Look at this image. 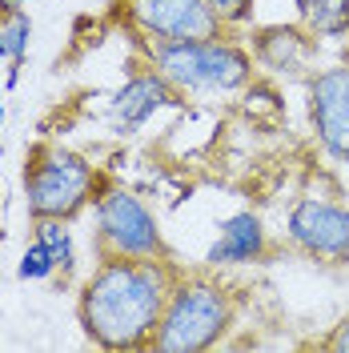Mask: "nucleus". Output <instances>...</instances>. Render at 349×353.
Segmentation results:
<instances>
[{
	"instance_id": "nucleus-1",
	"label": "nucleus",
	"mask_w": 349,
	"mask_h": 353,
	"mask_svg": "<svg viewBox=\"0 0 349 353\" xmlns=\"http://www.w3.org/2000/svg\"><path fill=\"white\" fill-rule=\"evenodd\" d=\"M173 293L157 257H105L81 293V325L101 350H141L157 333Z\"/></svg>"
},
{
	"instance_id": "nucleus-2",
	"label": "nucleus",
	"mask_w": 349,
	"mask_h": 353,
	"mask_svg": "<svg viewBox=\"0 0 349 353\" xmlns=\"http://www.w3.org/2000/svg\"><path fill=\"white\" fill-rule=\"evenodd\" d=\"M153 68L177 92H237L253 77V57L233 41H165L153 48Z\"/></svg>"
},
{
	"instance_id": "nucleus-3",
	"label": "nucleus",
	"mask_w": 349,
	"mask_h": 353,
	"mask_svg": "<svg viewBox=\"0 0 349 353\" xmlns=\"http://www.w3.org/2000/svg\"><path fill=\"white\" fill-rule=\"evenodd\" d=\"M229 321H233L229 293L217 281L189 277V281L173 285L149 345L157 353H201L217 345L221 333L229 330Z\"/></svg>"
},
{
	"instance_id": "nucleus-4",
	"label": "nucleus",
	"mask_w": 349,
	"mask_h": 353,
	"mask_svg": "<svg viewBox=\"0 0 349 353\" xmlns=\"http://www.w3.org/2000/svg\"><path fill=\"white\" fill-rule=\"evenodd\" d=\"M92 193V165L68 149H44L28 169V213L68 221Z\"/></svg>"
},
{
	"instance_id": "nucleus-5",
	"label": "nucleus",
	"mask_w": 349,
	"mask_h": 353,
	"mask_svg": "<svg viewBox=\"0 0 349 353\" xmlns=\"http://www.w3.org/2000/svg\"><path fill=\"white\" fill-rule=\"evenodd\" d=\"M97 241L105 257H161L165 253L157 217L129 189H109L97 201Z\"/></svg>"
},
{
	"instance_id": "nucleus-6",
	"label": "nucleus",
	"mask_w": 349,
	"mask_h": 353,
	"mask_svg": "<svg viewBox=\"0 0 349 353\" xmlns=\"http://www.w3.org/2000/svg\"><path fill=\"white\" fill-rule=\"evenodd\" d=\"M289 241L317 261H349V209L321 197H301L285 221Z\"/></svg>"
},
{
	"instance_id": "nucleus-7",
	"label": "nucleus",
	"mask_w": 349,
	"mask_h": 353,
	"mask_svg": "<svg viewBox=\"0 0 349 353\" xmlns=\"http://www.w3.org/2000/svg\"><path fill=\"white\" fill-rule=\"evenodd\" d=\"M129 21L153 37L157 44L165 41H205L221 37L217 12L205 0H125Z\"/></svg>"
},
{
	"instance_id": "nucleus-8",
	"label": "nucleus",
	"mask_w": 349,
	"mask_h": 353,
	"mask_svg": "<svg viewBox=\"0 0 349 353\" xmlns=\"http://www.w3.org/2000/svg\"><path fill=\"white\" fill-rule=\"evenodd\" d=\"M309 121L326 153L349 161V65L321 68L309 81Z\"/></svg>"
},
{
	"instance_id": "nucleus-9",
	"label": "nucleus",
	"mask_w": 349,
	"mask_h": 353,
	"mask_svg": "<svg viewBox=\"0 0 349 353\" xmlns=\"http://www.w3.org/2000/svg\"><path fill=\"white\" fill-rule=\"evenodd\" d=\"M177 105V88L161 77V72H141V77H132L129 85L117 92V101H112V117H117V125L125 132L141 129L157 109H169Z\"/></svg>"
},
{
	"instance_id": "nucleus-10",
	"label": "nucleus",
	"mask_w": 349,
	"mask_h": 353,
	"mask_svg": "<svg viewBox=\"0 0 349 353\" xmlns=\"http://www.w3.org/2000/svg\"><path fill=\"white\" fill-rule=\"evenodd\" d=\"M265 253V225L257 213H233L221 225V237L209 249V265H249Z\"/></svg>"
},
{
	"instance_id": "nucleus-11",
	"label": "nucleus",
	"mask_w": 349,
	"mask_h": 353,
	"mask_svg": "<svg viewBox=\"0 0 349 353\" xmlns=\"http://www.w3.org/2000/svg\"><path fill=\"white\" fill-rule=\"evenodd\" d=\"M253 57L273 72H297L309 61V41L301 28H285V24L261 28L253 37Z\"/></svg>"
},
{
	"instance_id": "nucleus-12",
	"label": "nucleus",
	"mask_w": 349,
	"mask_h": 353,
	"mask_svg": "<svg viewBox=\"0 0 349 353\" xmlns=\"http://www.w3.org/2000/svg\"><path fill=\"white\" fill-rule=\"evenodd\" d=\"M297 12L309 32L317 37H346L349 32V0H297Z\"/></svg>"
},
{
	"instance_id": "nucleus-13",
	"label": "nucleus",
	"mask_w": 349,
	"mask_h": 353,
	"mask_svg": "<svg viewBox=\"0 0 349 353\" xmlns=\"http://www.w3.org/2000/svg\"><path fill=\"white\" fill-rule=\"evenodd\" d=\"M28 37H32V21L24 17L21 8L8 12V24H0V57H8L12 65H21L24 48H28Z\"/></svg>"
},
{
	"instance_id": "nucleus-14",
	"label": "nucleus",
	"mask_w": 349,
	"mask_h": 353,
	"mask_svg": "<svg viewBox=\"0 0 349 353\" xmlns=\"http://www.w3.org/2000/svg\"><path fill=\"white\" fill-rule=\"evenodd\" d=\"M37 241H44L52 253H57L61 269L72 265V237H68V229H65V221L61 217H41L37 221Z\"/></svg>"
},
{
	"instance_id": "nucleus-15",
	"label": "nucleus",
	"mask_w": 349,
	"mask_h": 353,
	"mask_svg": "<svg viewBox=\"0 0 349 353\" xmlns=\"http://www.w3.org/2000/svg\"><path fill=\"white\" fill-rule=\"evenodd\" d=\"M57 265H61V261H57V253H52L48 245H44V241H32L28 249H24L21 269H17V273H21V281H41V277H48Z\"/></svg>"
},
{
	"instance_id": "nucleus-16",
	"label": "nucleus",
	"mask_w": 349,
	"mask_h": 353,
	"mask_svg": "<svg viewBox=\"0 0 349 353\" xmlns=\"http://www.w3.org/2000/svg\"><path fill=\"white\" fill-rule=\"evenodd\" d=\"M213 12H217L221 24H245L253 17V0H205Z\"/></svg>"
},
{
	"instance_id": "nucleus-17",
	"label": "nucleus",
	"mask_w": 349,
	"mask_h": 353,
	"mask_svg": "<svg viewBox=\"0 0 349 353\" xmlns=\"http://www.w3.org/2000/svg\"><path fill=\"white\" fill-rule=\"evenodd\" d=\"M329 350H337V353H349V317L333 330V337H329Z\"/></svg>"
},
{
	"instance_id": "nucleus-18",
	"label": "nucleus",
	"mask_w": 349,
	"mask_h": 353,
	"mask_svg": "<svg viewBox=\"0 0 349 353\" xmlns=\"http://www.w3.org/2000/svg\"><path fill=\"white\" fill-rule=\"evenodd\" d=\"M0 12L8 17V12H17V4H12V0H0Z\"/></svg>"
},
{
	"instance_id": "nucleus-19",
	"label": "nucleus",
	"mask_w": 349,
	"mask_h": 353,
	"mask_svg": "<svg viewBox=\"0 0 349 353\" xmlns=\"http://www.w3.org/2000/svg\"><path fill=\"white\" fill-rule=\"evenodd\" d=\"M0 125H4V105H0Z\"/></svg>"
},
{
	"instance_id": "nucleus-20",
	"label": "nucleus",
	"mask_w": 349,
	"mask_h": 353,
	"mask_svg": "<svg viewBox=\"0 0 349 353\" xmlns=\"http://www.w3.org/2000/svg\"><path fill=\"white\" fill-rule=\"evenodd\" d=\"M12 4H21V0H12Z\"/></svg>"
},
{
	"instance_id": "nucleus-21",
	"label": "nucleus",
	"mask_w": 349,
	"mask_h": 353,
	"mask_svg": "<svg viewBox=\"0 0 349 353\" xmlns=\"http://www.w3.org/2000/svg\"><path fill=\"white\" fill-rule=\"evenodd\" d=\"M346 65H349V61H346Z\"/></svg>"
}]
</instances>
